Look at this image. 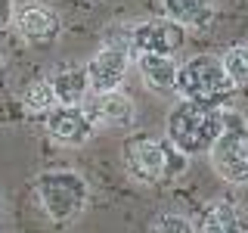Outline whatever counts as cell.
Returning <instances> with one entry per match:
<instances>
[{
    "label": "cell",
    "mask_w": 248,
    "mask_h": 233,
    "mask_svg": "<svg viewBox=\"0 0 248 233\" xmlns=\"http://www.w3.org/2000/svg\"><path fill=\"white\" fill-rule=\"evenodd\" d=\"M121 165L134 183L161 186L186 174L189 155L180 152L168 137L152 134H130L121 146Z\"/></svg>",
    "instance_id": "1"
},
{
    "label": "cell",
    "mask_w": 248,
    "mask_h": 233,
    "mask_svg": "<svg viewBox=\"0 0 248 233\" xmlns=\"http://www.w3.org/2000/svg\"><path fill=\"white\" fill-rule=\"evenodd\" d=\"M223 128H227V106L214 109V106L192 103V100L174 103L165 118V137L189 159L211 152L214 140L223 134Z\"/></svg>",
    "instance_id": "2"
},
{
    "label": "cell",
    "mask_w": 248,
    "mask_h": 233,
    "mask_svg": "<svg viewBox=\"0 0 248 233\" xmlns=\"http://www.w3.org/2000/svg\"><path fill=\"white\" fill-rule=\"evenodd\" d=\"M31 190H34L41 212L56 224H72L75 217L84 215V208L90 202V183L84 181V174L68 168L41 171L31 183Z\"/></svg>",
    "instance_id": "3"
},
{
    "label": "cell",
    "mask_w": 248,
    "mask_h": 233,
    "mask_svg": "<svg viewBox=\"0 0 248 233\" xmlns=\"http://www.w3.org/2000/svg\"><path fill=\"white\" fill-rule=\"evenodd\" d=\"M177 93L180 100H192L202 106L223 109L236 93V84L230 81L227 68L217 56H192L180 66V78H177Z\"/></svg>",
    "instance_id": "4"
},
{
    "label": "cell",
    "mask_w": 248,
    "mask_h": 233,
    "mask_svg": "<svg viewBox=\"0 0 248 233\" xmlns=\"http://www.w3.org/2000/svg\"><path fill=\"white\" fill-rule=\"evenodd\" d=\"M208 159H211V168L217 171L220 181L236 183V186L248 183V121H245V115L227 109V128L214 140Z\"/></svg>",
    "instance_id": "5"
},
{
    "label": "cell",
    "mask_w": 248,
    "mask_h": 233,
    "mask_svg": "<svg viewBox=\"0 0 248 233\" xmlns=\"http://www.w3.org/2000/svg\"><path fill=\"white\" fill-rule=\"evenodd\" d=\"M134 50L127 44V34L121 37H106V44L87 62V78H90V90L93 93H106V90H121L124 78H127Z\"/></svg>",
    "instance_id": "6"
},
{
    "label": "cell",
    "mask_w": 248,
    "mask_h": 233,
    "mask_svg": "<svg viewBox=\"0 0 248 233\" xmlns=\"http://www.w3.org/2000/svg\"><path fill=\"white\" fill-rule=\"evenodd\" d=\"M124 34H127L134 56H146V53H152V56H174V53H180L186 47L189 31L161 16V19H143L137 25H127Z\"/></svg>",
    "instance_id": "7"
},
{
    "label": "cell",
    "mask_w": 248,
    "mask_h": 233,
    "mask_svg": "<svg viewBox=\"0 0 248 233\" xmlns=\"http://www.w3.org/2000/svg\"><path fill=\"white\" fill-rule=\"evenodd\" d=\"M84 109L96 131H130L137 124V103L124 90L93 93L90 100H84Z\"/></svg>",
    "instance_id": "8"
},
{
    "label": "cell",
    "mask_w": 248,
    "mask_h": 233,
    "mask_svg": "<svg viewBox=\"0 0 248 233\" xmlns=\"http://www.w3.org/2000/svg\"><path fill=\"white\" fill-rule=\"evenodd\" d=\"M44 131L62 146H84L96 134V124L90 121L84 106H53L44 115Z\"/></svg>",
    "instance_id": "9"
},
{
    "label": "cell",
    "mask_w": 248,
    "mask_h": 233,
    "mask_svg": "<svg viewBox=\"0 0 248 233\" xmlns=\"http://www.w3.org/2000/svg\"><path fill=\"white\" fill-rule=\"evenodd\" d=\"M13 28H16V34L25 37L28 44H50V41L59 37L62 19H59V13L46 3H25V6H16Z\"/></svg>",
    "instance_id": "10"
},
{
    "label": "cell",
    "mask_w": 248,
    "mask_h": 233,
    "mask_svg": "<svg viewBox=\"0 0 248 233\" xmlns=\"http://www.w3.org/2000/svg\"><path fill=\"white\" fill-rule=\"evenodd\" d=\"M161 16L177 25H183L186 31H208L217 16L214 0H158Z\"/></svg>",
    "instance_id": "11"
},
{
    "label": "cell",
    "mask_w": 248,
    "mask_h": 233,
    "mask_svg": "<svg viewBox=\"0 0 248 233\" xmlns=\"http://www.w3.org/2000/svg\"><path fill=\"white\" fill-rule=\"evenodd\" d=\"M46 81H50L53 93H56L59 106H84V100L93 93L90 78H87V66H62Z\"/></svg>",
    "instance_id": "12"
},
{
    "label": "cell",
    "mask_w": 248,
    "mask_h": 233,
    "mask_svg": "<svg viewBox=\"0 0 248 233\" xmlns=\"http://www.w3.org/2000/svg\"><path fill=\"white\" fill-rule=\"evenodd\" d=\"M137 68L143 75V84L155 93H177V78H180V62L174 56H137Z\"/></svg>",
    "instance_id": "13"
},
{
    "label": "cell",
    "mask_w": 248,
    "mask_h": 233,
    "mask_svg": "<svg viewBox=\"0 0 248 233\" xmlns=\"http://www.w3.org/2000/svg\"><path fill=\"white\" fill-rule=\"evenodd\" d=\"M199 233H245V217L236 202L230 199H214L202 212Z\"/></svg>",
    "instance_id": "14"
},
{
    "label": "cell",
    "mask_w": 248,
    "mask_h": 233,
    "mask_svg": "<svg viewBox=\"0 0 248 233\" xmlns=\"http://www.w3.org/2000/svg\"><path fill=\"white\" fill-rule=\"evenodd\" d=\"M22 106H25L31 115H46L59 103H56V93H53L50 81H46V78H37V81H31L25 87V93H22Z\"/></svg>",
    "instance_id": "15"
},
{
    "label": "cell",
    "mask_w": 248,
    "mask_h": 233,
    "mask_svg": "<svg viewBox=\"0 0 248 233\" xmlns=\"http://www.w3.org/2000/svg\"><path fill=\"white\" fill-rule=\"evenodd\" d=\"M223 68H227L230 81L236 84V90H248V44H232L223 50Z\"/></svg>",
    "instance_id": "16"
},
{
    "label": "cell",
    "mask_w": 248,
    "mask_h": 233,
    "mask_svg": "<svg viewBox=\"0 0 248 233\" xmlns=\"http://www.w3.org/2000/svg\"><path fill=\"white\" fill-rule=\"evenodd\" d=\"M146 233H196V224L180 212H165L149 224Z\"/></svg>",
    "instance_id": "17"
},
{
    "label": "cell",
    "mask_w": 248,
    "mask_h": 233,
    "mask_svg": "<svg viewBox=\"0 0 248 233\" xmlns=\"http://www.w3.org/2000/svg\"><path fill=\"white\" fill-rule=\"evenodd\" d=\"M13 16H16V0H0V31L13 25Z\"/></svg>",
    "instance_id": "18"
},
{
    "label": "cell",
    "mask_w": 248,
    "mask_h": 233,
    "mask_svg": "<svg viewBox=\"0 0 248 233\" xmlns=\"http://www.w3.org/2000/svg\"><path fill=\"white\" fill-rule=\"evenodd\" d=\"M0 72H3V53H0Z\"/></svg>",
    "instance_id": "19"
},
{
    "label": "cell",
    "mask_w": 248,
    "mask_h": 233,
    "mask_svg": "<svg viewBox=\"0 0 248 233\" xmlns=\"http://www.w3.org/2000/svg\"><path fill=\"white\" fill-rule=\"evenodd\" d=\"M0 212H3V205H0Z\"/></svg>",
    "instance_id": "20"
}]
</instances>
